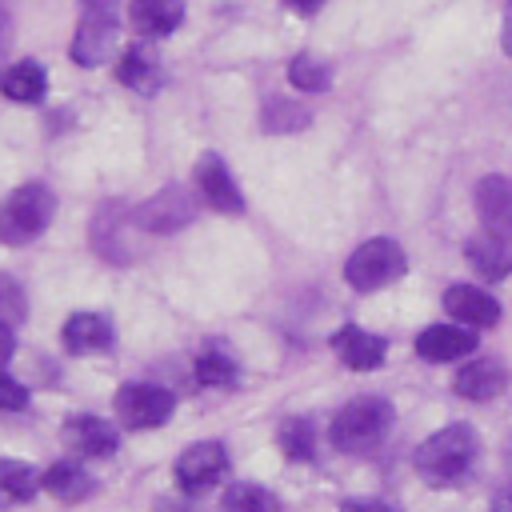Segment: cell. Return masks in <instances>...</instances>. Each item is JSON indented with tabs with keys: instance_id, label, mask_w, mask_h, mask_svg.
<instances>
[{
	"instance_id": "obj_1",
	"label": "cell",
	"mask_w": 512,
	"mask_h": 512,
	"mask_svg": "<svg viewBox=\"0 0 512 512\" xmlns=\"http://www.w3.org/2000/svg\"><path fill=\"white\" fill-rule=\"evenodd\" d=\"M476 456H480L476 432H472L468 424H448V428L432 432V436L416 448L412 460H416V472H420L424 484L448 488V484H460V480L472 472Z\"/></svg>"
},
{
	"instance_id": "obj_2",
	"label": "cell",
	"mask_w": 512,
	"mask_h": 512,
	"mask_svg": "<svg viewBox=\"0 0 512 512\" xmlns=\"http://www.w3.org/2000/svg\"><path fill=\"white\" fill-rule=\"evenodd\" d=\"M392 428V404L384 396H360L352 404H344L328 428V440L336 452H368L376 448Z\"/></svg>"
},
{
	"instance_id": "obj_3",
	"label": "cell",
	"mask_w": 512,
	"mask_h": 512,
	"mask_svg": "<svg viewBox=\"0 0 512 512\" xmlns=\"http://www.w3.org/2000/svg\"><path fill=\"white\" fill-rule=\"evenodd\" d=\"M52 212H56V196L44 184H36V180L20 184L16 192H8L0 200V244H12V248L32 244L48 228Z\"/></svg>"
},
{
	"instance_id": "obj_4",
	"label": "cell",
	"mask_w": 512,
	"mask_h": 512,
	"mask_svg": "<svg viewBox=\"0 0 512 512\" xmlns=\"http://www.w3.org/2000/svg\"><path fill=\"white\" fill-rule=\"evenodd\" d=\"M404 268H408L404 248H400L396 240L376 236V240H364V244L348 256V264H344V280H348L356 292H376V288L400 280Z\"/></svg>"
},
{
	"instance_id": "obj_5",
	"label": "cell",
	"mask_w": 512,
	"mask_h": 512,
	"mask_svg": "<svg viewBox=\"0 0 512 512\" xmlns=\"http://www.w3.org/2000/svg\"><path fill=\"white\" fill-rule=\"evenodd\" d=\"M116 32H120L116 0H84L80 4V24H76V36H72V60L84 64V68L108 60V52L116 44Z\"/></svg>"
},
{
	"instance_id": "obj_6",
	"label": "cell",
	"mask_w": 512,
	"mask_h": 512,
	"mask_svg": "<svg viewBox=\"0 0 512 512\" xmlns=\"http://www.w3.org/2000/svg\"><path fill=\"white\" fill-rule=\"evenodd\" d=\"M172 408H176V396L168 388H160V384H144L140 380V384L116 388V416H120L124 428H136V432L160 428L172 416Z\"/></svg>"
},
{
	"instance_id": "obj_7",
	"label": "cell",
	"mask_w": 512,
	"mask_h": 512,
	"mask_svg": "<svg viewBox=\"0 0 512 512\" xmlns=\"http://www.w3.org/2000/svg\"><path fill=\"white\" fill-rule=\"evenodd\" d=\"M228 472V452L220 440H200V444H188L180 456H176V484L184 492H204L212 484H220Z\"/></svg>"
},
{
	"instance_id": "obj_8",
	"label": "cell",
	"mask_w": 512,
	"mask_h": 512,
	"mask_svg": "<svg viewBox=\"0 0 512 512\" xmlns=\"http://www.w3.org/2000/svg\"><path fill=\"white\" fill-rule=\"evenodd\" d=\"M196 188H200V200H204L208 208L228 212V216L244 212V196H240V188H236L228 164H224L216 152H204V156L196 160Z\"/></svg>"
},
{
	"instance_id": "obj_9",
	"label": "cell",
	"mask_w": 512,
	"mask_h": 512,
	"mask_svg": "<svg viewBox=\"0 0 512 512\" xmlns=\"http://www.w3.org/2000/svg\"><path fill=\"white\" fill-rule=\"evenodd\" d=\"M468 352H476V332L464 324H432L416 336V356L428 364H448V360H464Z\"/></svg>"
},
{
	"instance_id": "obj_10",
	"label": "cell",
	"mask_w": 512,
	"mask_h": 512,
	"mask_svg": "<svg viewBox=\"0 0 512 512\" xmlns=\"http://www.w3.org/2000/svg\"><path fill=\"white\" fill-rule=\"evenodd\" d=\"M476 216L484 232L512 240V180L504 176H484L476 184Z\"/></svg>"
},
{
	"instance_id": "obj_11",
	"label": "cell",
	"mask_w": 512,
	"mask_h": 512,
	"mask_svg": "<svg viewBox=\"0 0 512 512\" xmlns=\"http://www.w3.org/2000/svg\"><path fill=\"white\" fill-rule=\"evenodd\" d=\"M444 308H448V316H452L456 324H464V328H492V324L500 320V300L488 296V292L476 288V284H452V288L444 292Z\"/></svg>"
},
{
	"instance_id": "obj_12",
	"label": "cell",
	"mask_w": 512,
	"mask_h": 512,
	"mask_svg": "<svg viewBox=\"0 0 512 512\" xmlns=\"http://www.w3.org/2000/svg\"><path fill=\"white\" fill-rule=\"evenodd\" d=\"M332 352L340 356L344 368H352V372H372V368L384 364L388 344H384V336H376V332H368V328L344 324V328L332 336Z\"/></svg>"
},
{
	"instance_id": "obj_13",
	"label": "cell",
	"mask_w": 512,
	"mask_h": 512,
	"mask_svg": "<svg viewBox=\"0 0 512 512\" xmlns=\"http://www.w3.org/2000/svg\"><path fill=\"white\" fill-rule=\"evenodd\" d=\"M452 388H456V396H464V400H496V396L508 388V368H504V360H496V356H476V360H468V364L456 372Z\"/></svg>"
},
{
	"instance_id": "obj_14",
	"label": "cell",
	"mask_w": 512,
	"mask_h": 512,
	"mask_svg": "<svg viewBox=\"0 0 512 512\" xmlns=\"http://www.w3.org/2000/svg\"><path fill=\"white\" fill-rule=\"evenodd\" d=\"M64 440L76 456H88V460H104L120 448V432L116 424L100 420V416H72L64 424Z\"/></svg>"
},
{
	"instance_id": "obj_15",
	"label": "cell",
	"mask_w": 512,
	"mask_h": 512,
	"mask_svg": "<svg viewBox=\"0 0 512 512\" xmlns=\"http://www.w3.org/2000/svg\"><path fill=\"white\" fill-rule=\"evenodd\" d=\"M60 340L72 356L104 352V348H112V320L100 316V312H72L60 328Z\"/></svg>"
},
{
	"instance_id": "obj_16",
	"label": "cell",
	"mask_w": 512,
	"mask_h": 512,
	"mask_svg": "<svg viewBox=\"0 0 512 512\" xmlns=\"http://www.w3.org/2000/svg\"><path fill=\"white\" fill-rule=\"evenodd\" d=\"M128 20L140 36H168L184 20V0H128Z\"/></svg>"
},
{
	"instance_id": "obj_17",
	"label": "cell",
	"mask_w": 512,
	"mask_h": 512,
	"mask_svg": "<svg viewBox=\"0 0 512 512\" xmlns=\"http://www.w3.org/2000/svg\"><path fill=\"white\" fill-rule=\"evenodd\" d=\"M464 256H468V264L476 268V276H484V280H504V276H512V248H508V240H500V236H492V232L472 236V240L464 244Z\"/></svg>"
},
{
	"instance_id": "obj_18",
	"label": "cell",
	"mask_w": 512,
	"mask_h": 512,
	"mask_svg": "<svg viewBox=\"0 0 512 512\" xmlns=\"http://www.w3.org/2000/svg\"><path fill=\"white\" fill-rule=\"evenodd\" d=\"M40 480H44V492L56 496L60 504H80V500H88L96 492V484H92V476H88V468L80 460H60Z\"/></svg>"
},
{
	"instance_id": "obj_19",
	"label": "cell",
	"mask_w": 512,
	"mask_h": 512,
	"mask_svg": "<svg viewBox=\"0 0 512 512\" xmlns=\"http://www.w3.org/2000/svg\"><path fill=\"white\" fill-rule=\"evenodd\" d=\"M40 488H44V480L32 472V464L0 456V508L28 504V500H32Z\"/></svg>"
},
{
	"instance_id": "obj_20",
	"label": "cell",
	"mask_w": 512,
	"mask_h": 512,
	"mask_svg": "<svg viewBox=\"0 0 512 512\" xmlns=\"http://www.w3.org/2000/svg\"><path fill=\"white\" fill-rule=\"evenodd\" d=\"M48 88V76H44V64L36 60H16L4 76H0V92L16 104H36Z\"/></svg>"
},
{
	"instance_id": "obj_21",
	"label": "cell",
	"mask_w": 512,
	"mask_h": 512,
	"mask_svg": "<svg viewBox=\"0 0 512 512\" xmlns=\"http://www.w3.org/2000/svg\"><path fill=\"white\" fill-rule=\"evenodd\" d=\"M116 80L132 92H156L160 88V64L144 48H128L116 64Z\"/></svg>"
},
{
	"instance_id": "obj_22",
	"label": "cell",
	"mask_w": 512,
	"mask_h": 512,
	"mask_svg": "<svg viewBox=\"0 0 512 512\" xmlns=\"http://www.w3.org/2000/svg\"><path fill=\"white\" fill-rule=\"evenodd\" d=\"M220 512H284L276 492H268L264 484H232L224 488Z\"/></svg>"
},
{
	"instance_id": "obj_23",
	"label": "cell",
	"mask_w": 512,
	"mask_h": 512,
	"mask_svg": "<svg viewBox=\"0 0 512 512\" xmlns=\"http://www.w3.org/2000/svg\"><path fill=\"white\" fill-rule=\"evenodd\" d=\"M280 448L288 460H312L316 456V432L304 416H288L280 424Z\"/></svg>"
},
{
	"instance_id": "obj_24",
	"label": "cell",
	"mask_w": 512,
	"mask_h": 512,
	"mask_svg": "<svg viewBox=\"0 0 512 512\" xmlns=\"http://www.w3.org/2000/svg\"><path fill=\"white\" fill-rule=\"evenodd\" d=\"M192 372H196V384H204V388H224V384L236 380V360H232L228 352L208 348V352H200V360H196Z\"/></svg>"
},
{
	"instance_id": "obj_25",
	"label": "cell",
	"mask_w": 512,
	"mask_h": 512,
	"mask_svg": "<svg viewBox=\"0 0 512 512\" xmlns=\"http://www.w3.org/2000/svg\"><path fill=\"white\" fill-rule=\"evenodd\" d=\"M288 80H292L300 92H324V88L332 84V72H328V64H324V60H316V56L300 52V56L288 64Z\"/></svg>"
},
{
	"instance_id": "obj_26",
	"label": "cell",
	"mask_w": 512,
	"mask_h": 512,
	"mask_svg": "<svg viewBox=\"0 0 512 512\" xmlns=\"http://www.w3.org/2000/svg\"><path fill=\"white\" fill-rule=\"evenodd\" d=\"M308 124V112L288 104V100H268L264 108V128L268 132H292V128H304Z\"/></svg>"
},
{
	"instance_id": "obj_27",
	"label": "cell",
	"mask_w": 512,
	"mask_h": 512,
	"mask_svg": "<svg viewBox=\"0 0 512 512\" xmlns=\"http://www.w3.org/2000/svg\"><path fill=\"white\" fill-rule=\"evenodd\" d=\"M24 312H28V304H24V288H20L8 272H0V324H20Z\"/></svg>"
},
{
	"instance_id": "obj_28",
	"label": "cell",
	"mask_w": 512,
	"mask_h": 512,
	"mask_svg": "<svg viewBox=\"0 0 512 512\" xmlns=\"http://www.w3.org/2000/svg\"><path fill=\"white\" fill-rule=\"evenodd\" d=\"M24 404H28V388L0 368V412H20Z\"/></svg>"
},
{
	"instance_id": "obj_29",
	"label": "cell",
	"mask_w": 512,
	"mask_h": 512,
	"mask_svg": "<svg viewBox=\"0 0 512 512\" xmlns=\"http://www.w3.org/2000/svg\"><path fill=\"white\" fill-rule=\"evenodd\" d=\"M340 512H396V508H388L380 500H348V504H340Z\"/></svg>"
},
{
	"instance_id": "obj_30",
	"label": "cell",
	"mask_w": 512,
	"mask_h": 512,
	"mask_svg": "<svg viewBox=\"0 0 512 512\" xmlns=\"http://www.w3.org/2000/svg\"><path fill=\"white\" fill-rule=\"evenodd\" d=\"M12 348H16V340H12V328H8V324H0V368H4V360L12 356Z\"/></svg>"
},
{
	"instance_id": "obj_31",
	"label": "cell",
	"mask_w": 512,
	"mask_h": 512,
	"mask_svg": "<svg viewBox=\"0 0 512 512\" xmlns=\"http://www.w3.org/2000/svg\"><path fill=\"white\" fill-rule=\"evenodd\" d=\"M492 512H512V484H504V488L492 496Z\"/></svg>"
},
{
	"instance_id": "obj_32",
	"label": "cell",
	"mask_w": 512,
	"mask_h": 512,
	"mask_svg": "<svg viewBox=\"0 0 512 512\" xmlns=\"http://www.w3.org/2000/svg\"><path fill=\"white\" fill-rule=\"evenodd\" d=\"M500 44H504V52L512 56V0H508V8H504V28H500Z\"/></svg>"
},
{
	"instance_id": "obj_33",
	"label": "cell",
	"mask_w": 512,
	"mask_h": 512,
	"mask_svg": "<svg viewBox=\"0 0 512 512\" xmlns=\"http://www.w3.org/2000/svg\"><path fill=\"white\" fill-rule=\"evenodd\" d=\"M320 4H324V0H288V8H292V12H300V16H312Z\"/></svg>"
},
{
	"instance_id": "obj_34",
	"label": "cell",
	"mask_w": 512,
	"mask_h": 512,
	"mask_svg": "<svg viewBox=\"0 0 512 512\" xmlns=\"http://www.w3.org/2000/svg\"><path fill=\"white\" fill-rule=\"evenodd\" d=\"M0 20H4V16H0ZM0 44H4V40H0Z\"/></svg>"
}]
</instances>
